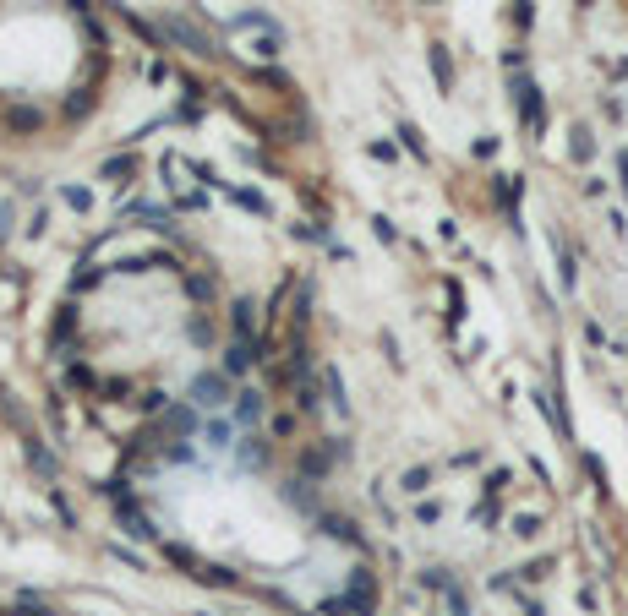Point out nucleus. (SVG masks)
I'll return each mask as SVG.
<instances>
[{"instance_id": "3", "label": "nucleus", "mask_w": 628, "mask_h": 616, "mask_svg": "<svg viewBox=\"0 0 628 616\" xmlns=\"http://www.w3.org/2000/svg\"><path fill=\"white\" fill-rule=\"evenodd\" d=\"M262 414V398L257 393H241V420H257Z\"/></svg>"}, {"instance_id": "2", "label": "nucleus", "mask_w": 628, "mask_h": 616, "mask_svg": "<svg viewBox=\"0 0 628 616\" xmlns=\"http://www.w3.org/2000/svg\"><path fill=\"white\" fill-rule=\"evenodd\" d=\"M519 115L530 125H541V99H536V87H530V82H519Z\"/></svg>"}, {"instance_id": "1", "label": "nucleus", "mask_w": 628, "mask_h": 616, "mask_svg": "<svg viewBox=\"0 0 628 616\" xmlns=\"http://www.w3.org/2000/svg\"><path fill=\"white\" fill-rule=\"evenodd\" d=\"M197 404H203V409H219V404H224V382H219V376H197Z\"/></svg>"}]
</instances>
